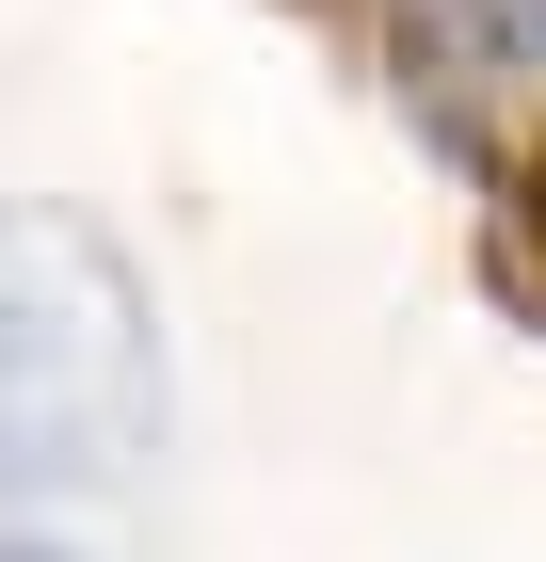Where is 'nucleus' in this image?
I'll return each instance as SVG.
<instances>
[{"label":"nucleus","mask_w":546,"mask_h":562,"mask_svg":"<svg viewBox=\"0 0 546 562\" xmlns=\"http://www.w3.org/2000/svg\"><path fill=\"white\" fill-rule=\"evenodd\" d=\"M0 562H81V547H48V530H0Z\"/></svg>","instance_id":"nucleus-2"},{"label":"nucleus","mask_w":546,"mask_h":562,"mask_svg":"<svg viewBox=\"0 0 546 562\" xmlns=\"http://www.w3.org/2000/svg\"><path fill=\"white\" fill-rule=\"evenodd\" d=\"M161 305L81 210H0V498H113L161 467Z\"/></svg>","instance_id":"nucleus-1"}]
</instances>
